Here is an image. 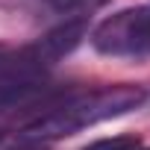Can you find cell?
<instances>
[{"label": "cell", "mask_w": 150, "mask_h": 150, "mask_svg": "<svg viewBox=\"0 0 150 150\" xmlns=\"http://www.w3.org/2000/svg\"><path fill=\"white\" fill-rule=\"evenodd\" d=\"M144 100H147V88L132 86V83H118V86H103V88L83 91V94H71L50 112L30 121L18 135L38 141V144H53L59 138H68L74 132L86 129V127L121 118V115L138 109Z\"/></svg>", "instance_id": "6da1fadb"}, {"label": "cell", "mask_w": 150, "mask_h": 150, "mask_svg": "<svg viewBox=\"0 0 150 150\" xmlns=\"http://www.w3.org/2000/svg\"><path fill=\"white\" fill-rule=\"evenodd\" d=\"M91 44L103 56L150 53V6H132L103 18L91 30Z\"/></svg>", "instance_id": "7a4b0ae2"}, {"label": "cell", "mask_w": 150, "mask_h": 150, "mask_svg": "<svg viewBox=\"0 0 150 150\" xmlns=\"http://www.w3.org/2000/svg\"><path fill=\"white\" fill-rule=\"evenodd\" d=\"M106 3H112V0H47V6L56 15H74L77 21L97 12V9H103Z\"/></svg>", "instance_id": "3957f363"}, {"label": "cell", "mask_w": 150, "mask_h": 150, "mask_svg": "<svg viewBox=\"0 0 150 150\" xmlns=\"http://www.w3.org/2000/svg\"><path fill=\"white\" fill-rule=\"evenodd\" d=\"M86 150H141V138H138V135H115V138H100V141L88 144Z\"/></svg>", "instance_id": "277c9868"}, {"label": "cell", "mask_w": 150, "mask_h": 150, "mask_svg": "<svg viewBox=\"0 0 150 150\" xmlns=\"http://www.w3.org/2000/svg\"><path fill=\"white\" fill-rule=\"evenodd\" d=\"M3 56H6V47H3V44H0V62H3Z\"/></svg>", "instance_id": "5b68a950"}, {"label": "cell", "mask_w": 150, "mask_h": 150, "mask_svg": "<svg viewBox=\"0 0 150 150\" xmlns=\"http://www.w3.org/2000/svg\"><path fill=\"white\" fill-rule=\"evenodd\" d=\"M141 150H144V147H141ZM147 150H150V147H147Z\"/></svg>", "instance_id": "8992f818"}]
</instances>
